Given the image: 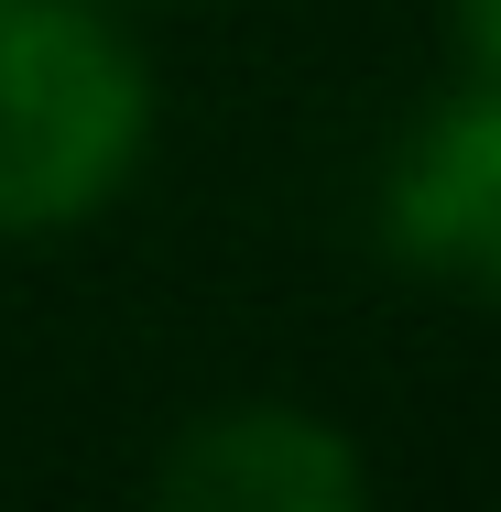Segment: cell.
<instances>
[{"label":"cell","mask_w":501,"mask_h":512,"mask_svg":"<svg viewBox=\"0 0 501 512\" xmlns=\"http://www.w3.org/2000/svg\"><path fill=\"white\" fill-rule=\"evenodd\" d=\"M469 44H480V66L501 77V0H469Z\"/></svg>","instance_id":"obj_4"},{"label":"cell","mask_w":501,"mask_h":512,"mask_svg":"<svg viewBox=\"0 0 501 512\" xmlns=\"http://www.w3.org/2000/svg\"><path fill=\"white\" fill-rule=\"evenodd\" d=\"M142 66L77 0H0V229H55L131 175Z\"/></svg>","instance_id":"obj_1"},{"label":"cell","mask_w":501,"mask_h":512,"mask_svg":"<svg viewBox=\"0 0 501 512\" xmlns=\"http://www.w3.org/2000/svg\"><path fill=\"white\" fill-rule=\"evenodd\" d=\"M393 240L403 262L501 295V88L458 99L393 175Z\"/></svg>","instance_id":"obj_3"},{"label":"cell","mask_w":501,"mask_h":512,"mask_svg":"<svg viewBox=\"0 0 501 512\" xmlns=\"http://www.w3.org/2000/svg\"><path fill=\"white\" fill-rule=\"evenodd\" d=\"M153 491L175 512H349L360 502V458L338 425L284 404H240L175 436V458L153 469Z\"/></svg>","instance_id":"obj_2"}]
</instances>
